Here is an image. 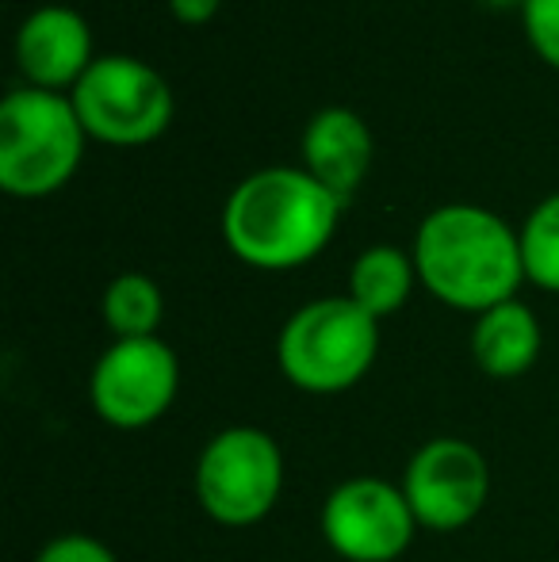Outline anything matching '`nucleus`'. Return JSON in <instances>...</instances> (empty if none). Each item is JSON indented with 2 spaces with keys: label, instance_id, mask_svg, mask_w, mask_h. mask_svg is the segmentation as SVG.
Returning a JSON list of instances; mask_svg holds the SVG:
<instances>
[{
  "label": "nucleus",
  "instance_id": "nucleus-1",
  "mask_svg": "<svg viewBox=\"0 0 559 562\" xmlns=\"http://www.w3.org/2000/svg\"><path fill=\"white\" fill-rule=\"evenodd\" d=\"M411 257L429 295L468 314L510 303L525 280L522 234L471 203H448L425 215Z\"/></svg>",
  "mask_w": 559,
  "mask_h": 562
},
{
  "label": "nucleus",
  "instance_id": "nucleus-2",
  "mask_svg": "<svg viewBox=\"0 0 559 562\" xmlns=\"http://www.w3.org/2000/svg\"><path fill=\"white\" fill-rule=\"evenodd\" d=\"M345 203L306 169H261L231 192L223 237L238 260L261 272H288L329 245Z\"/></svg>",
  "mask_w": 559,
  "mask_h": 562
},
{
  "label": "nucleus",
  "instance_id": "nucleus-3",
  "mask_svg": "<svg viewBox=\"0 0 559 562\" xmlns=\"http://www.w3.org/2000/svg\"><path fill=\"white\" fill-rule=\"evenodd\" d=\"M85 138L66 92L12 89L0 104V188L20 200L66 188L81 165Z\"/></svg>",
  "mask_w": 559,
  "mask_h": 562
},
{
  "label": "nucleus",
  "instance_id": "nucleus-4",
  "mask_svg": "<svg viewBox=\"0 0 559 562\" xmlns=\"http://www.w3.org/2000/svg\"><path fill=\"white\" fill-rule=\"evenodd\" d=\"M380 352V322L349 295L314 299L280 329L277 360L291 386L306 394H342L372 371Z\"/></svg>",
  "mask_w": 559,
  "mask_h": 562
},
{
  "label": "nucleus",
  "instance_id": "nucleus-5",
  "mask_svg": "<svg viewBox=\"0 0 559 562\" xmlns=\"http://www.w3.org/2000/svg\"><path fill=\"white\" fill-rule=\"evenodd\" d=\"M283 490V451L265 429L234 425L208 440L195 463V497L226 528L265 520Z\"/></svg>",
  "mask_w": 559,
  "mask_h": 562
},
{
  "label": "nucleus",
  "instance_id": "nucleus-6",
  "mask_svg": "<svg viewBox=\"0 0 559 562\" xmlns=\"http://www.w3.org/2000/svg\"><path fill=\"white\" fill-rule=\"evenodd\" d=\"M69 100L85 134L104 146H146L172 119V92L165 77L131 54L97 58Z\"/></svg>",
  "mask_w": 559,
  "mask_h": 562
},
{
  "label": "nucleus",
  "instance_id": "nucleus-7",
  "mask_svg": "<svg viewBox=\"0 0 559 562\" xmlns=\"http://www.w3.org/2000/svg\"><path fill=\"white\" fill-rule=\"evenodd\" d=\"M180 386L177 352L161 337L115 340L89 375V398L100 422L115 429H146L169 414Z\"/></svg>",
  "mask_w": 559,
  "mask_h": 562
},
{
  "label": "nucleus",
  "instance_id": "nucleus-8",
  "mask_svg": "<svg viewBox=\"0 0 559 562\" xmlns=\"http://www.w3.org/2000/svg\"><path fill=\"white\" fill-rule=\"evenodd\" d=\"M418 532L403 486L383 479H349L322 505V536L349 562H395Z\"/></svg>",
  "mask_w": 559,
  "mask_h": 562
},
{
  "label": "nucleus",
  "instance_id": "nucleus-9",
  "mask_svg": "<svg viewBox=\"0 0 559 562\" xmlns=\"http://www.w3.org/2000/svg\"><path fill=\"white\" fill-rule=\"evenodd\" d=\"M403 494L422 528L460 532L491 497V467L483 451L460 437H437L414 451Z\"/></svg>",
  "mask_w": 559,
  "mask_h": 562
},
{
  "label": "nucleus",
  "instance_id": "nucleus-10",
  "mask_svg": "<svg viewBox=\"0 0 559 562\" xmlns=\"http://www.w3.org/2000/svg\"><path fill=\"white\" fill-rule=\"evenodd\" d=\"M15 61H20V74L27 77L31 89L74 92L77 81L97 61L85 15L62 4H46L31 12L15 35Z\"/></svg>",
  "mask_w": 559,
  "mask_h": 562
},
{
  "label": "nucleus",
  "instance_id": "nucleus-11",
  "mask_svg": "<svg viewBox=\"0 0 559 562\" xmlns=\"http://www.w3.org/2000/svg\"><path fill=\"white\" fill-rule=\"evenodd\" d=\"M303 161L306 172L345 203L368 177L372 131L349 108H322L303 131Z\"/></svg>",
  "mask_w": 559,
  "mask_h": 562
},
{
  "label": "nucleus",
  "instance_id": "nucleus-12",
  "mask_svg": "<svg viewBox=\"0 0 559 562\" xmlns=\"http://www.w3.org/2000/svg\"><path fill=\"white\" fill-rule=\"evenodd\" d=\"M471 356L479 371L491 379H517L540 356V322L525 303L510 299L476 318L471 329Z\"/></svg>",
  "mask_w": 559,
  "mask_h": 562
},
{
  "label": "nucleus",
  "instance_id": "nucleus-13",
  "mask_svg": "<svg viewBox=\"0 0 559 562\" xmlns=\"http://www.w3.org/2000/svg\"><path fill=\"white\" fill-rule=\"evenodd\" d=\"M414 280H418L414 257H406L395 245H372V249H365L353 260L349 299L380 322L403 311L414 291Z\"/></svg>",
  "mask_w": 559,
  "mask_h": 562
},
{
  "label": "nucleus",
  "instance_id": "nucleus-14",
  "mask_svg": "<svg viewBox=\"0 0 559 562\" xmlns=\"http://www.w3.org/2000/svg\"><path fill=\"white\" fill-rule=\"evenodd\" d=\"M165 314V299L149 276L123 272L108 283L104 291V322L115 334V340H135V337H157Z\"/></svg>",
  "mask_w": 559,
  "mask_h": 562
},
{
  "label": "nucleus",
  "instance_id": "nucleus-15",
  "mask_svg": "<svg viewBox=\"0 0 559 562\" xmlns=\"http://www.w3.org/2000/svg\"><path fill=\"white\" fill-rule=\"evenodd\" d=\"M522 260L525 280L540 291L559 295V192L533 207V215L522 226Z\"/></svg>",
  "mask_w": 559,
  "mask_h": 562
},
{
  "label": "nucleus",
  "instance_id": "nucleus-16",
  "mask_svg": "<svg viewBox=\"0 0 559 562\" xmlns=\"http://www.w3.org/2000/svg\"><path fill=\"white\" fill-rule=\"evenodd\" d=\"M522 23L540 61L559 69V0H525Z\"/></svg>",
  "mask_w": 559,
  "mask_h": 562
},
{
  "label": "nucleus",
  "instance_id": "nucleus-17",
  "mask_svg": "<svg viewBox=\"0 0 559 562\" xmlns=\"http://www.w3.org/2000/svg\"><path fill=\"white\" fill-rule=\"evenodd\" d=\"M35 562H120V559L112 555V548H104V543L92 540V536L69 532L46 543Z\"/></svg>",
  "mask_w": 559,
  "mask_h": 562
},
{
  "label": "nucleus",
  "instance_id": "nucleus-18",
  "mask_svg": "<svg viewBox=\"0 0 559 562\" xmlns=\"http://www.w3.org/2000/svg\"><path fill=\"white\" fill-rule=\"evenodd\" d=\"M219 4L223 0H169V12L177 23H185V27H200V23H208L211 15L219 12Z\"/></svg>",
  "mask_w": 559,
  "mask_h": 562
},
{
  "label": "nucleus",
  "instance_id": "nucleus-19",
  "mask_svg": "<svg viewBox=\"0 0 559 562\" xmlns=\"http://www.w3.org/2000/svg\"><path fill=\"white\" fill-rule=\"evenodd\" d=\"M487 4H494V8H510V4H525V0H487Z\"/></svg>",
  "mask_w": 559,
  "mask_h": 562
}]
</instances>
